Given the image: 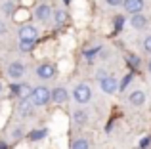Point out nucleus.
<instances>
[{"mask_svg":"<svg viewBox=\"0 0 151 149\" xmlns=\"http://www.w3.org/2000/svg\"><path fill=\"white\" fill-rule=\"evenodd\" d=\"M128 100H130V103H132V105H142L145 101V94L142 92V90H136V92L130 94Z\"/></svg>","mask_w":151,"mask_h":149,"instance_id":"f8f14e48","label":"nucleus"},{"mask_svg":"<svg viewBox=\"0 0 151 149\" xmlns=\"http://www.w3.org/2000/svg\"><path fill=\"white\" fill-rule=\"evenodd\" d=\"M4 10H6V14H12V11H14V6H12V2H8L6 6H4Z\"/></svg>","mask_w":151,"mask_h":149,"instance_id":"5701e85b","label":"nucleus"},{"mask_svg":"<svg viewBox=\"0 0 151 149\" xmlns=\"http://www.w3.org/2000/svg\"><path fill=\"white\" fill-rule=\"evenodd\" d=\"M73 96H75V100H77L78 103H88L90 97H92V90H90L86 84H78L77 88H75Z\"/></svg>","mask_w":151,"mask_h":149,"instance_id":"f03ea898","label":"nucleus"},{"mask_svg":"<svg viewBox=\"0 0 151 149\" xmlns=\"http://www.w3.org/2000/svg\"><path fill=\"white\" fill-rule=\"evenodd\" d=\"M73 120H75L77 124H84V122H86V115H84V111H75Z\"/></svg>","mask_w":151,"mask_h":149,"instance_id":"2eb2a0df","label":"nucleus"},{"mask_svg":"<svg viewBox=\"0 0 151 149\" xmlns=\"http://www.w3.org/2000/svg\"><path fill=\"white\" fill-rule=\"evenodd\" d=\"M2 33H6V25H4V23L0 21V34H2Z\"/></svg>","mask_w":151,"mask_h":149,"instance_id":"b1692460","label":"nucleus"},{"mask_svg":"<svg viewBox=\"0 0 151 149\" xmlns=\"http://www.w3.org/2000/svg\"><path fill=\"white\" fill-rule=\"evenodd\" d=\"M31 100H33L35 105H46V103L52 100V92H50L48 88H44V86H38V88L33 90V96H31Z\"/></svg>","mask_w":151,"mask_h":149,"instance_id":"f257e3e1","label":"nucleus"},{"mask_svg":"<svg viewBox=\"0 0 151 149\" xmlns=\"http://www.w3.org/2000/svg\"><path fill=\"white\" fill-rule=\"evenodd\" d=\"M54 19H55V25H63V23L69 19V15H67V11H63V10H58L54 14Z\"/></svg>","mask_w":151,"mask_h":149,"instance_id":"4468645a","label":"nucleus"},{"mask_svg":"<svg viewBox=\"0 0 151 149\" xmlns=\"http://www.w3.org/2000/svg\"><path fill=\"white\" fill-rule=\"evenodd\" d=\"M144 48H145V52H149L151 54V37L145 38V42H144Z\"/></svg>","mask_w":151,"mask_h":149,"instance_id":"412c9836","label":"nucleus"},{"mask_svg":"<svg viewBox=\"0 0 151 149\" xmlns=\"http://www.w3.org/2000/svg\"><path fill=\"white\" fill-rule=\"evenodd\" d=\"M130 80H132V74H126V77H124V78L121 80V84H119V88H121V90H124L126 86L130 84Z\"/></svg>","mask_w":151,"mask_h":149,"instance_id":"a211bd4d","label":"nucleus"},{"mask_svg":"<svg viewBox=\"0 0 151 149\" xmlns=\"http://www.w3.org/2000/svg\"><path fill=\"white\" fill-rule=\"evenodd\" d=\"M35 46V42H19V50L21 52H31Z\"/></svg>","mask_w":151,"mask_h":149,"instance_id":"f3484780","label":"nucleus"},{"mask_svg":"<svg viewBox=\"0 0 151 149\" xmlns=\"http://www.w3.org/2000/svg\"><path fill=\"white\" fill-rule=\"evenodd\" d=\"M23 73H25V67H23V63H19V61H14V63H10V67H8V74H10L12 78L23 77Z\"/></svg>","mask_w":151,"mask_h":149,"instance_id":"0eeeda50","label":"nucleus"},{"mask_svg":"<svg viewBox=\"0 0 151 149\" xmlns=\"http://www.w3.org/2000/svg\"><path fill=\"white\" fill-rule=\"evenodd\" d=\"M107 4H109V6H121L122 4V0H105Z\"/></svg>","mask_w":151,"mask_h":149,"instance_id":"4be33fe9","label":"nucleus"},{"mask_svg":"<svg viewBox=\"0 0 151 149\" xmlns=\"http://www.w3.org/2000/svg\"><path fill=\"white\" fill-rule=\"evenodd\" d=\"M37 73H38L40 78H52L54 73H55V69H54V65H50V63H42V65H38Z\"/></svg>","mask_w":151,"mask_h":149,"instance_id":"6e6552de","label":"nucleus"},{"mask_svg":"<svg viewBox=\"0 0 151 149\" xmlns=\"http://www.w3.org/2000/svg\"><path fill=\"white\" fill-rule=\"evenodd\" d=\"M0 92H2V82H0Z\"/></svg>","mask_w":151,"mask_h":149,"instance_id":"bb28decb","label":"nucleus"},{"mask_svg":"<svg viewBox=\"0 0 151 149\" xmlns=\"http://www.w3.org/2000/svg\"><path fill=\"white\" fill-rule=\"evenodd\" d=\"M149 71H151V61H149Z\"/></svg>","mask_w":151,"mask_h":149,"instance_id":"cd10ccee","label":"nucleus"},{"mask_svg":"<svg viewBox=\"0 0 151 149\" xmlns=\"http://www.w3.org/2000/svg\"><path fill=\"white\" fill-rule=\"evenodd\" d=\"M0 149H6V143H0Z\"/></svg>","mask_w":151,"mask_h":149,"instance_id":"a878e982","label":"nucleus"},{"mask_svg":"<svg viewBox=\"0 0 151 149\" xmlns=\"http://www.w3.org/2000/svg\"><path fill=\"white\" fill-rule=\"evenodd\" d=\"M37 29L33 25H25L19 29V42H35L37 40Z\"/></svg>","mask_w":151,"mask_h":149,"instance_id":"7ed1b4c3","label":"nucleus"},{"mask_svg":"<svg viewBox=\"0 0 151 149\" xmlns=\"http://www.w3.org/2000/svg\"><path fill=\"white\" fill-rule=\"evenodd\" d=\"M130 23H132V25L136 27V29H144V27H145V23H147V21H145V17H144L142 14H138V15H134V17L130 19Z\"/></svg>","mask_w":151,"mask_h":149,"instance_id":"ddd939ff","label":"nucleus"},{"mask_svg":"<svg viewBox=\"0 0 151 149\" xmlns=\"http://www.w3.org/2000/svg\"><path fill=\"white\" fill-rule=\"evenodd\" d=\"M117 88H119V84H117V80H115L113 77H105V78H101V90H103L105 94H113Z\"/></svg>","mask_w":151,"mask_h":149,"instance_id":"423d86ee","label":"nucleus"},{"mask_svg":"<svg viewBox=\"0 0 151 149\" xmlns=\"http://www.w3.org/2000/svg\"><path fill=\"white\" fill-rule=\"evenodd\" d=\"M71 149H88V142L86 140H75Z\"/></svg>","mask_w":151,"mask_h":149,"instance_id":"dca6fc26","label":"nucleus"},{"mask_svg":"<svg viewBox=\"0 0 151 149\" xmlns=\"http://www.w3.org/2000/svg\"><path fill=\"white\" fill-rule=\"evenodd\" d=\"M44 134H46L44 130H38V132H31V138H33V140H40V138H44Z\"/></svg>","mask_w":151,"mask_h":149,"instance_id":"6ab92c4d","label":"nucleus"},{"mask_svg":"<svg viewBox=\"0 0 151 149\" xmlns=\"http://www.w3.org/2000/svg\"><path fill=\"white\" fill-rule=\"evenodd\" d=\"M52 100H54L55 103H65V101H67L65 88H55V90H52Z\"/></svg>","mask_w":151,"mask_h":149,"instance_id":"9b49d317","label":"nucleus"},{"mask_svg":"<svg viewBox=\"0 0 151 149\" xmlns=\"http://www.w3.org/2000/svg\"><path fill=\"white\" fill-rule=\"evenodd\" d=\"M12 90L19 96V100H29V96H33V88L29 84H14Z\"/></svg>","mask_w":151,"mask_h":149,"instance_id":"39448f33","label":"nucleus"},{"mask_svg":"<svg viewBox=\"0 0 151 149\" xmlns=\"http://www.w3.org/2000/svg\"><path fill=\"white\" fill-rule=\"evenodd\" d=\"M147 145H149V140H147V138H145V140H144V142H142V147H147Z\"/></svg>","mask_w":151,"mask_h":149,"instance_id":"393cba45","label":"nucleus"},{"mask_svg":"<svg viewBox=\"0 0 151 149\" xmlns=\"http://www.w3.org/2000/svg\"><path fill=\"white\" fill-rule=\"evenodd\" d=\"M128 61H130V65H132V67H138V65H140V59H138L136 56H130Z\"/></svg>","mask_w":151,"mask_h":149,"instance_id":"aec40b11","label":"nucleus"},{"mask_svg":"<svg viewBox=\"0 0 151 149\" xmlns=\"http://www.w3.org/2000/svg\"><path fill=\"white\" fill-rule=\"evenodd\" d=\"M33 100H19V105H17V111L21 113L23 117L31 115V111H33Z\"/></svg>","mask_w":151,"mask_h":149,"instance_id":"1a4fd4ad","label":"nucleus"},{"mask_svg":"<svg viewBox=\"0 0 151 149\" xmlns=\"http://www.w3.org/2000/svg\"><path fill=\"white\" fill-rule=\"evenodd\" d=\"M50 15H52V8L48 4H40V6L37 8V17L40 19V21H48Z\"/></svg>","mask_w":151,"mask_h":149,"instance_id":"9d476101","label":"nucleus"},{"mask_svg":"<svg viewBox=\"0 0 151 149\" xmlns=\"http://www.w3.org/2000/svg\"><path fill=\"white\" fill-rule=\"evenodd\" d=\"M124 10L128 11V14H134V15H138V14H142V8H144V0H124Z\"/></svg>","mask_w":151,"mask_h":149,"instance_id":"20e7f679","label":"nucleus"}]
</instances>
